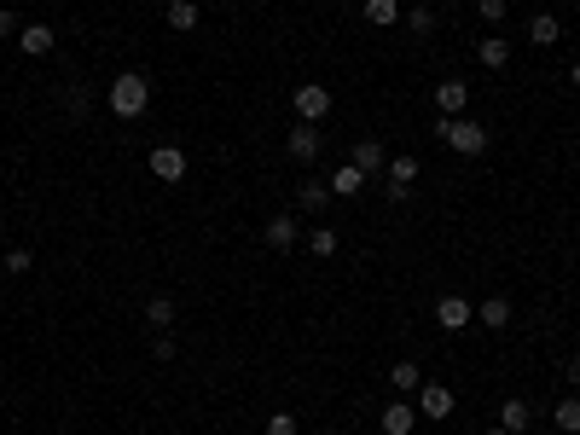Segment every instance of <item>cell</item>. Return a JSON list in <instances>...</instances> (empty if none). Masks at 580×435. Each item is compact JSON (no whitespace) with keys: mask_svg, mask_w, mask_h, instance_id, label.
Wrapping results in <instances>:
<instances>
[{"mask_svg":"<svg viewBox=\"0 0 580 435\" xmlns=\"http://www.w3.org/2000/svg\"><path fill=\"white\" fill-rule=\"evenodd\" d=\"M105 105H111L117 116H139V111L151 105V82H146L139 70H122L117 82H111V93H105Z\"/></svg>","mask_w":580,"mask_h":435,"instance_id":"1","label":"cell"},{"mask_svg":"<svg viewBox=\"0 0 580 435\" xmlns=\"http://www.w3.org/2000/svg\"><path fill=\"white\" fill-rule=\"evenodd\" d=\"M435 139H447L459 157H482V151H488V128H482V122H464V116H442L435 122Z\"/></svg>","mask_w":580,"mask_h":435,"instance_id":"2","label":"cell"},{"mask_svg":"<svg viewBox=\"0 0 580 435\" xmlns=\"http://www.w3.org/2000/svg\"><path fill=\"white\" fill-rule=\"evenodd\" d=\"M290 111H296V122H325V116H331V87L302 82L290 93Z\"/></svg>","mask_w":580,"mask_h":435,"instance_id":"3","label":"cell"},{"mask_svg":"<svg viewBox=\"0 0 580 435\" xmlns=\"http://www.w3.org/2000/svg\"><path fill=\"white\" fill-rule=\"evenodd\" d=\"M418 418H430V424H447L453 412H459V400H453V389L447 383H418Z\"/></svg>","mask_w":580,"mask_h":435,"instance_id":"4","label":"cell"},{"mask_svg":"<svg viewBox=\"0 0 580 435\" xmlns=\"http://www.w3.org/2000/svg\"><path fill=\"white\" fill-rule=\"evenodd\" d=\"M320 146H325V139H320L313 122H296V128L285 134V157L290 163H313V157H320Z\"/></svg>","mask_w":580,"mask_h":435,"instance_id":"5","label":"cell"},{"mask_svg":"<svg viewBox=\"0 0 580 435\" xmlns=\"http://www.w3.org/2000/svg\"><path fill=\"white\" fill-rule=\"evenodd\" d=\"M151 175L163 180V186H180L186 180V151L180 146H157L151 151Z\"/></svg>","mask_w":580,"mask_h":435,"instance_id":"6","label":"cell"},{"mask_svg":"<svg viewBox=\"0 0 580 435\" xmlns=\"http://www.w3.org/2000/svg\"><path fill=\"white\" fill-rule=\"evenodd\" d=\"M430 99H435V111H442V116H459L464 105H470V82L447 76V82H435V93H430Z\"/></svg>","mask_w":580,"mask_h":435,"instance_id":"7","label":"cell"},{"mask_svg":"<svg viewBox=\"0 0 580 435\" xmlns=\"http://www.w3.org/2000/svg\"><path fill=\"white\" fill-rule=\"evenodd\" d=\"M470 319H476V302H464V297H442V302H435V325H442V331H464Z\"/></svg>","mask_w":580,"mask_h":435,"instance_id":"8","label":"cell"},{"mask_svg":"<svg viewBox=\"0 0 580 435\" xmlns=\"http://www.w3.org/2000/svg\"><path fill=\"white\" fill-rule=\"evenodd\" d=\"M349 163H354L366 180H371V175H383V168H389V157H383V139H371V134H366V139H354V157H349Z\"/></svg>","mask_w":580,"mask_h":435,"instance_id":"9","label":"cell"},{"mask_svg":"<svg viewBox=\"0 0 580 435\" xmlns=\"http://www.w3.org/2000/svg\"><path fill=\"white\" fill-rule=\"evenodd\" d=\"M412 424H418L412 400H389V407H383V435H412Z\"/></svg>","mask_w":580,"mask_h":435,"instance_id":"10","label":"cell"},{"mask_svg":"<svg viewBox=\"0 0 580 435\" xmlns=\"http://www.w3.org/2000/svg\"><path fill=\"white\" fill-rule=\"evenodd\" d=\"M163 18H168V29H175V35H192L198 18H203V6H198V0H168Z\"/></svg>","mask_w":580,"mask_h":435,"instance_id":"11","label":"cell"},{"mask_svg":"<svg viewBox=\"0 0 580 435\" xmlns=\"http://www.w3.org/2000/svg\"><path fill=\"white\" fill-rule=\"evenodd\" d=\"M261 238H268V250H296V238H302V232H296L290 215H273V221L261 227Z\"/></svg>","mask_w":580,"mask_h":435,"instance_id":"12","label":"cell"},{"mask_svg":"<svg viewBox=\"0 0 580 435\" xmlns=\"http://www.w3.org/2000/svg\"><path fill=\"white\" fill-rule=\"evenodd\" d=\"M476 58H482V70H505L511 65V41L505 35H482L476 41Z\"/></svg>","mask_w":580,"mask_h":435,"instance_id":"13","label":"cell"},{"mask_svg":"<svg viewBox=\"0 0 580 435\" xmlns=\"http://www.w3.org/2000/svg\"><path fill=\"white\" fill-rule=\"evenodd\" d=\"M18 46H24L29 58H46V53H53V46H58V35H53V29H46V24H24Z\"/></svg>","mask_w":580,"mask_h":435,"instance_id":"14","label":"cell"},{"mask_svg":"<svg viewBox=\"0 0 580 435\" xmlns=\"http://www.w3.org/2000/svg\"><path fill=\"white\" fill-rule=\"evenodd\" d=\"M528 41H534V46H557L563 41L557 12H534V18H528Z\"/></svg>","mask_w":580,"mask_h":435,"instance_id":"15","label":"cell"},{"mask_svg":"<svg viewBox=\"0 0 580 435\" xmlns=\"http://www.w3.org/2000/svg\"><path fill=\"white\" fill-rule=\"evenodd\" d=\"M499 424H505L511 435H528V424H534V407H528V400H505V407H499Z\"/></svg>","mask_w":580,"mask_h":435,"instance_id":"16","label":"cell"},{"mask_svg":"<svg viewBox=\"0 0 580 435\" xmlns=\"http://www.w3.org/2000/svg\"><path fill=\"white\" fill-rule=\"evenodd\" d=\"M360 192H366V175H360L354 163H342L331 175V197H360Z\"/></svg>","mask_w":580,"mask_h":435,"instance_id":"17","label":"cell"},{"mask_svg":"<svg viewBox=\"0 0 580 435\" xmlns=\"http://www.w3.org/2000/svg\"><path fill=\"white\" fill-rule=\"evenodd\" d=\"M476 319L488 325V331H505V325H511V302H505V297H488V302H476Z\"/></svg>","mask_w":580,"mask_h":435,"instance_id":"18","label":"cell"},{"mask_svg":"<svg viewBox=\"0 0 580 435\" xmlns=\"http://www.w3.org/2000/svg\"><path fill=\"white\" fill-rule=\"evenodd\" d=\"M296 204H302L308 215H320L325 204H331V180H302V192H296Z\"/></svg>","mask_w":580,"mask_h":435,"instance_id":"19","label":"cell"},{"mask_svg":"<svg viewBox=\"0 0 580 435\" xmlns=\"http://www.w3.org/2000/svg\"><path fill=\"white\" fill-rule=\"evenodd\" d=\"M552 424L563 430V435H580V395H563L557 407H552Z\"/></svg>","mask_w":580,"mask_h":435,"instance_id":"20","label":"cell"},{"mask_svg":"<svg viewBox=\"0 0 580 435\" xmlns=\"http://www.w3.org/2000/svg\"><path fill=\"white\" fill-rule=\"evenodd\" d=\"M389 383H395L401 395H418V383H424V371H418V360H395V366H389Z\"/></svg>","mask_w":580,"mask_h":435,"instance_id":"21","label":"cell"},{"mask_svg":"<svg viewBox=\"0 0 580 435\" xmlns=\"http://www.w3.org/2000/svg\"><path fill=\"white\" fill-rule=\"evenodd\" d=\"M366 24L395 29V24H401V0H366Z\"/></svg>","mask_w":580,"mask_h":435,"instance_id":"22","label":"cell"},{"mask_svg":"<svg viewBox=\"0 0 580 435\" xmlns=\"http://www.w3.org/2000/svg\"><path fill=\"white\" fill-rule=\"evenodd\" d=\"M175 314H180V308L168 302V297H151V302H146V325H151V331H168V325H175Z\"/></svg>","mask_w":580,"mask_h":435,"instance_id":"23","label":"cell"},{"mask_svg":"<svg viewBox=\"0 0 580 435\" xmlns=\"http://www.w3.org/2000/svg\"><path fill=\"white\" fill-rule=\"evenodd\" d=\"M308 250L320 256V261H331V256H337V227H313V232H308Z\"/></svg>","mask_w":580,"mask_h":435,"instance_id":"24","label":"cell"},{"mask_svg":"<svg viewBox=\"0 0 580 435\" xmlns=\"http://www.w3.org/2000/svg\"><path fill=\"white\" fill-rule=\"evenodd\" d=\"M383 175H389V186H412L418 180V157H389Z\"/></svg>","mask_w":580,"mask_h":435,"instance_id":"25","label":"cell"},{"mask_svg":"<svg viewBox=\"0 0 580 435\" xmlns=\"http://www.w3.org/2000/svg\"><path fill=\"white\" fill-rule=\"evenodd\" d=\"M505 12H511V0H476V18L488 24V29H494V24H505Z\"/></svg>","mask_w":580,"mask_h":435,"instance_id":"26","label":"cell"},{"mask_svg":"<svg viewBox=\"0 0 580 435\" xmlns=\"http://www.w3.org/2000/svg\"><path fill=\"white\" fill-rule=\"evenodd\" d=\"M406 29H412V35H430V29H435V12L412 0V12H406Z\"/></svg>","mask_w":580,"mask_h":435,"instance_id":"27","label":"cell"},{"mask_svg":"<svg viewBox=\"0 0 580 435\" xmlns=\"http://www.w3.org/2000/svg\"><path fill=\"white\" fill-rule=\"evenodd\" d=\"M0 268H6V273H29V268H36V256L18 244V250H6V261H0Z\"/></svg>","mask_w":580,"mask_h":435,"instance_id":"28","label":"cell"},{"mask_svg":"<svg viewBox=\"0 0 580 435\" xmlns=\"http://www.w3.org/2000/svg\"><path fill=\"white\" fill-rule=\"evenodd\" d=\"M151 360H175V337H168V331L151 337Z\"/></svg>","mask_w":580,"mask_h":435,"instance_id":"29","label":"cell"},{"mask_svg":"<svg viewBox=\"0 0 580 435\" xmlns=\"http://www.w3.org/2000/svg\"><path fill=\"white\" fill-rule=\"evenodd\" d=\"M12 35H24V24H18V12H12V6H0V41H12Z\"/></svg>","mask_w":580,"mask_h":435,"instance_id":"30","label":"cell"},{"mask_svg":"<svg viewBox=\"0 0 580 435\" xmlns=\"http://www.w3.org/2000/svg\"><path fill=\"white\" fill-rule=\"evenodd\" d=\"M268 435H302V430H296L290 412H273V418H268Z\"/></svg>","mask_w":580,"mask_h":435,"instance_id":"31","label":"cell"},{"mask_svg":"<svg viewBox=\"0 0 580 435\" xmlns=\"http://www.w3.org/2000/svg\"><path fill=\"white\" fill-rule=\"evenodd\" d=\"M65 105H70V116H87V87H70Z\"/></svg>","mask_w":580,"mask_h":435,"instance_id":"32","label":"cell"},{"mask_svg":"<svg viewBox=\"0 0 580 435\" xmlns=\"http://www.w3.org/2000/svg\"><path fill=\"white\" fill-rule=\"evenodd\" d=\"M563 378H569V389H580V360H563Z\"/></svg>","mask_w":580,"mask_h":435,"instance_id":"33","label":"cell"},{"mask_svg":"<svg viewBox=\"0 0 580 435\" xmlns=\"http://www.w3.org/2000/svg\"><path fill=\"white\" fill-rule=\"evenodd\" d=\"M569 82H575V87H580V58H575V70H569Z\"/></svg>","mask_w":580,"mask_h":435,"instance_id":"34","label":"cell"},{"mask_svg":"<svg viewBox=\"0 0 580 435\" xmlns=\"http://www.w3.org/2000/svg\"><path fill=\"white\" fill-rule=\"evenodd\" d=\"M488 435H511V430H505V424H494V430H488Z\"/></svg>","mask_w":580,"mask_h":435,"instance_id":"35","label":"cell"},{"mask_svg":"<svg viewBox=\"0 0 580 435\" xmlns=\"http://www.w3.org/2000/svg\"><path fill=\"white\" fill-rule=\"evenodd\" d=\"M0 232H6V215H0Z\"/></svg>","mask_w":580,"mask_h":435,"instance_id":"36","label":"cell"},{"mask_svg":"<svg viewBox=\"0 0 580 435\" xmlns=\"http://www.w3.org/2000/svg\"><path fill=\"white\" fill-rule=\"evenodd\" d=\"M320 435H331V430H320Z\"/></svg>","mask_w":580,"mask_h":435,"instance_id":"37","label":"cell"}]
</instances>
